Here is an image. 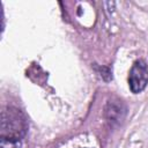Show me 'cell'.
<instances>
[{
    "mask_svg": "<svg viewBox=\"0 0 148 148\" xmlns=\"http://www.w3.org/2000/svg\"><path fill=\"white\" fill-rule=\"evenodd\" d=\"M25 131L27 121L20 110L8 108L7 110L2 111L1 138L20 141V139L25 134Z\"/></svg>",
    "mask_w": 148,
    "mask_h": 148,
    "instance_id": "1",
    "label": "cell"
},
{
    "mask_svg": "<svg viewBox=\"0 0 148 148\" xmlns=\"http://www.w3.org/2000/svg\"><path fill=\"white\" fill-rule=\"evenodd\" d=\"M148 83V66L143 60H136L132 65L128 75L130 89L134 94L141 92Z\"/></svg>",
    "mask_w": 148,
    "mask_h": 148,
    "instance_id": "2",
    "label": "cell"
},
{
    "mask_svg": "<svg viewBox=\"0 0 148 148\" xmlns=\"http://www.w3.org/2000/svg\"><path fill=\"white\" fill-rule=\"evenodd\" d=\"M0 148H20V142L15 141V140H9V139L1 138Z\"/></svg>",
    "mask_w": 148,
    "mask_h": 148,
    "instance_id": "3",
    "label": "cell"
}]
</instances>
